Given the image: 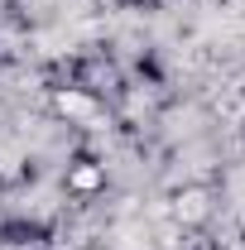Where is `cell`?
Masks as SVG:
<instances>
[{"mask_svg":"<svg viewBox=\"0 0 245 250\" xmlns=\"http://www.w3.org/2000/svg\"><path fill=\"white\" fill-rule=\"evenodd\" d=\"M106 5H116V10H125V5H135V0H106Z\"/></svg>","mask_w":245,"mask_h":250,"instance_id":"2","label":"cell"},{"mask_svg":"<svg viewBox=\"0 0 245 250\" xmlns=\"http://www.w3.org/2000/svg\"><path fill=\"white\" fill-rule=\"evenodd\" d=\"M62 188L72 192V197H96L101 188H106V164L101 159H72L67 164V178H62Z\"/></svg>","mask_w":245,"mask_h":250,"instance_id":"1","label":"cell"}]
</instances>
